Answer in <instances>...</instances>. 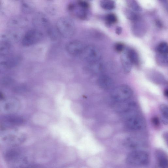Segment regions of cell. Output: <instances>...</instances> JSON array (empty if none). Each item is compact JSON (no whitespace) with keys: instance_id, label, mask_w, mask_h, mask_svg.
Wrapping results in <instances>:
<instances>
[{"instance_id":"cell-1","label":"cell","mask_w":168,"mask_h":168,"mask_svg":"<svg viewBox=\"0 0 168 168\" xmlns=\"http://www.w3.org/2000/svg\"><path fill=\"white\" fill-rule=\"evenodd\" d=\"M57 31L60 35L65 38L73 36L75 32V26L71 19L66 17L60 18L56 24Z\"/></svg>"},{"instance_id":"cell-2","label":"cell","mask_w":168,"mask_h":168,"mask_svg":"<svg viewBox=\"0 0 168 168\" xmlns=\"http://www.w3.org/2000/svg\"><path fill=\"white\" fill-rule=\"evenodd\" d=\"M128 165L132 166H144L150 162V157L146 152L135 151L129 154L126 158Z\"/></svg>"},{"instance_id":"cell-3","label":"cell","mask_w":168,"mask_h":168,"mask_svg":"<svg viewBox=\"0 0 168 168\" xmlns=\"http://www.w3.org/2000/svg\"><path fill=\"white\" fill-rule=\"evenodd\" d=\"M133 91L129 86L121 85L114 89L111 93V96L118 102L127 101L132 95Z\"/></svg>"},{"instance_id":"cell-4","label":"cell","mask_w":168,"mask_h":168,"mask_svg":"<svg viewBox=\"0 0 168 168\" xmlns=\"http://www.w3.org/2000/svg\"><path fill=\"white\" fill-rule=\"evenodd\" d=\"M81 55L86 62L91 64L99 62L102 57L100 50L93 45L85 47Z\"/></svg>"},{"instance_id":"cell-5","label":"cell","mask_w":168,"mask_h":168,"mask_svg":"<svg viewBox=\"0 0 168 168\" xmlns=\"http://www.w3.org/2000/svg\"><path fill=\"white\" fill-rule=\"evenodd\" d=\"M20 107V102L17 99L10 98L0 104V112L5 115L13 114L18 111Z\"/></svg>"},{"instance_id":"cell-6","label":"cell","mask_w":168,"mask_h":168,"mask_svg":"<svg viewBox=\"0 0 168 168\" xmlns=\"http://www.w3.org/2000/svg\"><path fill=\"white\" fill-rule=\"evenodd\" d=\"M125 124L126 127L131 130L138 131L144 128V122L142 117L136 114H132L127 117Z\"/></svg>"},{"instance_id":"cell-7","label":"cell","mask_w":168,"mask_h":168,"mask_svg":"<svg viewBox=\"0 0 168 168\" xmlns=\"http://www.w3.org/2000/svg\"><path fill=\"white\" fill-rule=\"evenodd\" d=\"M43 37V34L40 31L32 29L25 34L22 40V44L25 46H30L37 44Z\"/></svg>"},{"instance_id":"cell-8","label":"cell","mask_w":168,"mask_h":168,"mask_svg":"<svg viewBox=\"0 0 168 168\" xmlns=\"http://www.w3.org/2000/svg\"><path fill=\"white\" fill-rule=\"evenodd\" d=\"M7 56H0V73L16 66L19 62L17 57Z\"/></svg>"},{"instance_id":"cell-9","label":"cell","mask_w":168,"mask_h":168,"mask_svg":"<svg viewBox=\"0 0 168 168\" xmlns=\"http://www.w3.org/2000/svg\"><path fill=\"white\" fill-rule=\"evenodd\" d=\"M0 122L6 127H12L21 125L23 120L21 117L13 114L5 115L0 118Z\"/></svg>"},{"instance_id":"cell-10","label":"cell","mask_w":168,"mask_h":168,"mask_svg":"<svg viewBox=\"0 0 168 168\" xmlns=\"http://www.w3.org/2000/svg\"><path fill=\"white\" fill-rule=\"evenodd\" d=\"M118 102V104L114 106V108L116 112L121 114L130 113L135 109L136 106V103L132 102H126L124 101Z\"/></svg>"},{"instance_id":"cell-11","label":"cell","mask_w":168,"mask_h":168,"mask_svg":"<svg viewBox=\"0 0 168 168\" xmlns=\"http://www.w3.org/2000/svg\"><path fill=\"white\" fill-rule=\"evenodd\" d=\"M85 48V47L81 42L74 41L67 44L66 49L69 54L76 56L81 55Z\"/></svg>"},{"instance_id":"cell-12","label":"cell","mask_w":168,"mask_h":168,"mask_svg":"<svg viewBox=\"0 0 168 168\" xmlns=\"http://www.w3.org/2000/svg\"><path fill=\"white\" fill-rule=\"evenodd\" d=\"M24 137L18 133H12L7 135L3 139L7 143L13 146H16L23 142Z\"/></svg>"},{"instance_id":"cell-13","label":"cell","mask_w":168,"mask_h":168,"mask_svg":"<svg viewBox=\"0 0 168 168\" xmlns=\"http://www.w3.org/2000/svg\"><path fill=\"white\" fill-rule=\"evenodd\" d=\"M155 156L158 166L161 168H167L168 157L166 153L162 150H157L155 152Z\"/></svg>"},{"instance_id":"cell-14","label":"cell","mask_w":168,"mask_h":168,"mask_svg":"<svg viewBox=\"0 0 168 168\" xmlns=\"http://www.w3.org/2000/svg\"><path fill=\"white\" fill-rule=\"evenodd\" d=\"M89 9L83 8L78 6L77 3L75 4L74 9L71 12H74L76 17L80 20H86L89 15Z\"/></svg>"},{"instance_id":"cell-15","label":"cell","mask_w":168,"mask_h":168,"mask_svg":"<svg viewBox=\"0 0 168 168\" xmlns=\"http://www.w3.org/2000/svg\"><path fill=\"white\" fill-rule=\"evenodd\" d=\"M98 83L101 89L105 90L111 88L113 84L111 79L106 75L101 76L98 79Z\"/></svg>"},{"instance_id":"cell-16","label":"cell","mask_w":168,"mask_h":168,"mask_svg":"<svg viewBox=\"0 0 168 168\" xmlns=\"http://www.w3.org/2000/svg\"><path fill=\"white\" fill-rule=\"evenodd\" d=\"M121 61L122 67L124 72L126 73L130 72L133 64L129 59L127 52L124 53L121 57Z\"/></svg>"},{"instance_id":"cell-17","label":"cell","mask_w":168,"mask_h":168,"mask_svg":"<svg viewBox=\"0 0 168 168\" xmlns=\"http://www.w3.org/2000/svg\"><path fill=\"white\" fill-rule=\"evenodd\" d=\"M125 147L130 149H136L141 146L140 141L133 137H129L125 140L124 142Z\"/></svg>"},{"instance_id":"cell-18","label":"cell","mask_w":168,"mask_h":168,"mask_svg":"<svg viewBox=\"0 0 168 168\" xmlns=\"http://www.w3.org/2000/svg\"><path fill=\"white\" fill-rule=\"evenodd\" d=\"M12 48L7 42L0 41V56H7L11 54Z\"/></svg>"},{"instance_id":"cell-19","label":"cell","mask_w":168,"mask_h":168,"mask_svg":"<svg viewBox=\"0 0 168 168\" xmlns=\"http://www.w3.org/2000/svg\"><path fill=\"white\" fill-rule=\"evenodd\" d=\"M126 52L133 65H134L136 66H139L140 64L139 57L136 51L134 50L131 49H129Z\"/></svg>"},{"instance_id":"cell-20","label":"cell","mask_w":168,"mask_h":168,"mask_svg":"<svg viewBox=\"0 0 168 168\" xmlns=\"http://www.w3.org/2000/svg\"><path fill=\"white\" fill-rule=\"evenodd\" d=\"M160 109L161 114L162 121L164 124L167 125L168 121L167 105L165 104H162L160 105Z\"/></svg>"},{"instance_id":"cell-21","label":"cell","mask_w":168,"mask_h":168,"mask_svg":"<svg viewBox=\"0 0 168 168\" xmlns=\"http://www.w3.org/2000/svg\"><path fill=\"white\" fill-rule=\"evenodd\" d=\"M100 5L103 9L107 10H112L115 7V3L113 0H101Z\"/></svg>"},{"instance_id":"cell-22","label":"cell","mask_w":168,"mask_h":168,"mask_svg":"<svg viewBox=\"0 0 168 168\" xmlns=\"http://www.w3.org/2000/svg\"><path fill=\"white\" fill-rule=\"evenodd\" d=\"M156 60L159 64L162 66H166L167 65L168 63V54H161L158 53Z\"/></svg>"},{"instance_id":"cell-23","label":"cell","mask_w":168,"mask_h":168,"mask_svg":"<svg viewBox=\"0 0 168 168\" xmlns=\"http://www.w3.org/2000/svg\"><path fill=\"white\" fill-rule=\"evenodd\" d=\"M128 6L133 10L139 12L142 10V9L135 0H127Z\"/></svg>"},{"instance_id":"cell-24","label":"cell","mask_w":168,"mask_h":168,"mask_svg":"<svg viewBox=\"0 0 168 168\" xmlns=\"http://www.w3.org/2000/svg\"><path fill=\"white\" fill-rule=\"evenodd\" d=\"M158 53L159 54H168V46L167 44L165 42L160 43L157 47Z\"/></svg>"},{"instance_id":"cell-25","label":"cell","mask_w":168,"mask_h":168,"mask_svg":"<svg viewBox=\"0 0 168 168\" xmlns=\"http://www.w3.org/2000/svg\"><path fill=\"white\" fill-rule=\"evenodd\" d=\"M34 6L31 2H26L22 5V10L24 12L27 13H32L34 10Z\"/></svg>"},{"instance_id":"cell-26","label":"cell","mask_w":168,"mask_h":168,"mask_svg":"<svg viewBox=\"0 0 168 168\" xmlns=\"http://www.w3.org/2000/svg\"><path fill=\"white\" fill-rule=\"evenodd\" d=\"M105 20L107 21L106 24L108 26L115 23L117 21V19L116 15L113 14H110L107 15Z\"/></svg>"},{"instance_id":"cell-27","label":"cell","mask_w":168,"mask_h":168,"mask_svg":"<svg viewBox=\"0 0 168 168\" xmlns=\"http://www.w3.org/2000/svg\"><path fill=\"white\" fill-rule=\"evenodd\" d=\"M124 13L126 17L129 20L136 21L138 19L137 15L131 10L126 9L124 10Z\"/></svg>"},{"instance_id":"cell-28","label":"cell","mask_w":168,"mask_h":168,"mask_svg":"<svg viewBox=\"0 0 168 168\" xmlns=\"http://www.w3.org/2000/svg\"><path fill=\"white\" fill-rule=\"evenodd\" d=\"M77 4L80 7L86 9H89L90 5L87 2L84 0H79L77 2Z\"/></svg>"},{"instance_id":"cell-29","label":"cell","mask_w":168,"mask_h":168,"mask_svg":"<svg viewBox=\"0 0 168 168\" xmlns=\"http://www.w3.org/2000/svg\"><path fill=\"white\" fill-rule=\"evenodd\" d=\"M124 48V45L122 43H117L115 45V49L118 52H121L123 51Z\"/></svg>"},{"instance_id":"cell-30","label":"cell","mask_w":168,"mask_h":168,"mask_svg":"<svg viewBox=\"0 0 168 168\" xmlns=\"http://www.w3.org/2000/svg\"><path fill=\"white\" fill-rule=\"evenodd\" d=\"M152 123L155 127H157L160 124L159 118L157 117H154L152 118Z\"/></svg>"},{"instance_id":"cell-31","label":"cell","mask_w":168,"mask_h":168,"mask_svg":"<svg viewBox=\"0 0 168 168\" xmlns=\"http://www.w3.org/2000/svg\"><path fill=\"white\" fill-rule=\"evenodd\" d=\"M122 31V28L120 27H118L116 29V33L118 35H120Z\"/></svg>"},{"instance_id":"cell-32","label":"cell","mask_w":168,"mask_h":168,"mask_svg":"<svg viewBox=\"0 0 168 168\" xmlns=\"http://www.w3.org/2000/svg\"><path fill=\"white\" fill-rule=\"evenodd\" d=\"M163 137L164 140H165L166 142V144H168V134L167 133H165L163 134Z\"/></svg>"},{"instance_id":"cell-33","label":"cell","mask_w":168,"mask_h":168,"mask_svg":"<svg viewBox=\"0 0 168 168\" xmlns=\"http://www.w3.org/2000/svg\"><path fill=\"white\" fill-rule=\"evenodd\" d=\"M156 24L159 28H161L162 27V23L159 20H157L156 21Z\"/></svg>"},{"instance_id":"cell-34","label":"cell","mask_w":168,"mask_h":168,"mask_svg":"<svg viewBox=\"0 0 168 168\" xmlns=\"http://www.w3.org/2000/svg\"><path fill=\"white\" fill-rule=\"evenodd\" d=\"M164 95L166 98L168 96V90L167 89H166L164 91Z\"/></svg>"},{"instance_id":"cell-35","label":"cell","mask_w":168,"mask_h":168,"mask_svg":"<svg viewBox=\"0 0 168 168\" xmlns=\"http://www.w3.org/2000/svg\"><path fill=\"white\" fill-rule=\"evenodd\" d=\"M3 98V94L0 92V100H2Z\"/></svg>"},{"instance_id":"cell-36","label":"cell","mask_w":168,"mask_h":168,"mask_svg":"<svg viewBox=\"0 0 168 168\" xmlns=\"http://www.w3.org/2000/svg\"><path fill=\"white\" fill-rule=\"evenodd\" d=\"M89 1H93V0H89Z\"/></svg>"},{"instance_id":"cell-37","label":"cell","mask_w":168,"mask_h":168,"mask_svg":"<svg viewBox=\"0 0 168 168\" xmlns=\"http://www.w3.org/2000/svg\"><path fill=\"white\" fill-rule=\"evenodd\" d=\"M49 1H50V0H49Z\"/></svg>"}]
</instances>
